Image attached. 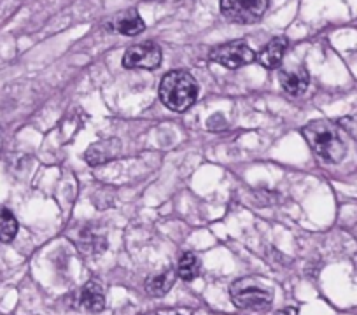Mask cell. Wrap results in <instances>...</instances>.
<instances>
[{"label": "cell", "mask_w": 357, "mask_h": 315, "mask_svg": "<svg viewBox=\"0 0 357 315\" xmlns=\"http://www.w3.org/2000/svg\"><path fill=\"white\" fill-rule=\"evenodd\" d=\"M123 146L121 140L118 139H107V140H98V142L91 144L88 151L84 153V160L88 165L98 167L104 163L114 162L121 154Z\"/></svg>", "instance_id": "52a82bcc"}, {"label": "cell", "mask_w": 357, "mask_h": 315, "mask_svg": "<svg viewBox=\"0 0 357 315\" xmlns=\"http://www.w3.org/2000/svg\"><path fill=\"white\" fill-rule=\"evenodd\" d=\"M340 125L343 126V130H345L350 137H354V139L357 140V118H354V116L343 118L342 121H340Z\"/></svg>", "instance_id": "9a60e30c"}, {"label": "cell", "mask_w": 357, "mask_h": 315, "mask_svg": "<svg viewBox=\"0 0 357 315\" xmlns=\"http://www.w3.org/2000/svg\"><path fill=\"white\" fill-rule=\"evenodd\" d=\"M197 79L186 70H172L160 83V98L165 107L174 112H184L197 102Z\"/></svg>", "instance_id": "7a4b0ae2"}, {"label": "cell", "mask_w": 357, "mask_h": 315, "mask_svg": "<svg viewBox=\"0 0 357 315\" xmlns=\"http://www.w3.org/2000/svg\"><path fill=\"white\" fill-rule=\"evenodd\" d=\"M79 307L84 308L89 314H100L105 308L104 287L98 280H88L79 291Z\"/></svg>", "instance_id": "9c48e42d"}, {"label": "cell", "mask_w": 357, "mask_h": 315, "mask_svg": "<svg viewBox=\"0 0 357 315\" xmlns=\"http://www.w3.org/2000/svg\"><path fill=\"white\" fill-rule=\"evenodd\" d=\"M275 315H298V310L294 307H287V308H282V310L277 312Z\"/></svg>", "instance_id": "2e32d148"}, {"label": "cell", "mask_w": 357, "mask_h": 315, "mask_svg": "<svg viewBox=\"0 0 357 315\" xmlns=\"http://www.w3.org/2000/svg\"><path fill=\"white\" fill-rule=\"evenodd\" d=\"M175 279H177V273L172 272V270H163V272L156 273V275L149 277L146 280V291L149 296L153 298H161L172 289Z\"/></svg>", "instance_id": "7c38bea8"}, {"label": "cell", "mask_w": 357, "mask_h": 315, "mask_svg": "<svg viewBox=\"0 0 357 315\" xmlns=\"http://www.w3.org/2000/svg\"><path fill=\"white\" fill-rule=\"evenodd\" d=\"M109 29L114 30L116 33H121V36H139L146 29V23L140 18V15L133 9L128 11H123L119 15H116L114 18L109 23Z\"/></svg>", "instance_id": "8fae6325"}, {"label": "cell", "mask_w": 357, "mask_h": 315, "mask_svg": "<svg viewBox=\"0 0 357 315\" xmlns=\"http://www.w3.org/2000/svg\"><path fill=\"white\" fill-rule=\"evenodd\" d=\"M287 44H289L287 37H275V39L270 40V43L256 54V61L261 67L268 68V70H273V68H277L282 63Z\"/></svg>", "instance_id": "30bf717a"}, {"label": "cell", "mask_w": 357, "mask_h": 315, "mask_svg": "<svg viewBox=\"0 0 357 315\" xmlns=\"http://www.w3.org/2000/svg\"><path fill=\"white\" fill-rule=\"evenodd\" d=\"M161 63V47L156 43L135 44L128 47L123 56V67L125 68H144V70H154Z\"/></svg>", "instance_id": "8992f818"}, {"label": "cell", "mask_w": 357, "mask_h": 315, "mask_svg": "<svg viewBox=\"0 0 357 315\" xmlns=\"http://www.w3.org/2000/svg\"><path fill=\"white\" fill-rule=\"evenodd\" d=\"M222 16L238 25H252L264 16L268 0H219Z\"/></svg>", "instance_id": "277c9868"}, {"label": "cell", "mask_w": 357, "mask_h": 315, "mask_svg": "<svg viewBox=\"0 0 357 315\" xmlns=\"http://www.w3.org/2000/svg\"><path fill=\"white\" fill-rule=\"evenodd\" d=\"M18 235V221L11 210L0 207V244H9Z\"/></svg>", "instance_id": "5bb4252c"}, {"label": "cell", "mask_w": 357, "mask_h": 315, "mask_svg": "<svg viewBox=\"0 0 357 315\" xmlns=\"http://www.w3.org/2000/svg\"><path fill=\"white\" fill-rule=\"evenodd\" d=\"M305 140L308 142L315 156L324 163H340L347 154L345 142L340 137V130L335 123L328 119H315L301 130Z\"/></svg>", "instance_id": "6da1fadb"}, {"label": "cell", "mask_w": 357, "mask_h": 315, "mask_svg": "<svg viewBox=\"0 0 357 315\" xmlns=\"http://www.w3.org/2000/svg\"><path fill=\"white\" fill-rule=\"evenodd\" d=\"M200 268H202V263L200 259H198V256L193 254V252H186V254H183L181 256V259H178L175 273H177V277L181 280L190 282V280H195L198 275H200Z\"/></svg>", "instance_id": "4fadbf2b"}, {"label": "cell", "mask_w": 357, "mask_h": 315, "mask_svg": "<svg viewBox=\"0 0 357 315\" xmlns=\"http://www.w3.org/2000/svg\"><path fill=\"white\" fill-rule=\"evenodd\" d=\"M279 81L280 86L284 88L287 95L291 97H300L307 91L308 88V72L307 68L301 67V65H296V67H289V68H282L279 72Z\"/></svg>", "instance_id": "ba28073f"}, {"label": "cell", "mask_w": 357, "mask_h": 315, "mask_svg": "<svg viewBox=\"0 0 357 315\" xmlns=\"http://www.w3.org/2000/svg\"><path fill=\"white\" fill-rule=\"evenodd\" d=\"M229 296L235 307L243 310H268L273 301L272 289L264 287L256 279H238L229 287Z\"/></svg>", "instance_id": "3957f363"}, {"label": "cell", "mask_w": 357, "mask_h": 315, "mask_svg": "<svg viewBox=\"0 0 357 315\" xmlns=\"http://www.w3.org/2000/svg\"><path fill=\"white\" fill-rule=\"evenodd\" d=\"M211 60L219 65H225L226 68H240L243 65H249L256 61V53L249 47V44L243 40L221 44L211 51Z\"/></svg>", "instance_id": "5b68a950"}]
</instances>
